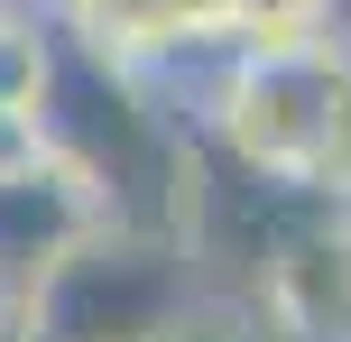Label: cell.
<instances>
[{
	"instance_id": "obj_1",
	"label": "cell",
	"mask_w": 351,
	"mask_h": 342,
	"mask_svg": "<svg viewBox=\"0 0 351 342\" xmlns=\"http://www.w3.org/2000/svg\"><path fill=\"white\" fill-rule=\"evenodd\" d=\"M213 139L250 176L287 195H333L351 167V37H305V47H241L213 93Z\"/></svg>"
},
{
	"instance_id": "obj_2",
	"label": "cell",
	"mask_w": 351,
	"mask_h": 342,
	"mask_svg": "<svg viewBox=\"0 0 351 342\" xmlns=\"http://www.w3.org/2000/svg\"><path fill=\"white\" fill-rule=\"evenodd\" d=\"M176 222L102 213L19 306L37 342H185L194 333V269Z\"/></svg>"
},
{
	"instance_id": "obj_9",
	"label": "cell",
	"mask_w": 351,
	"mask_h": 342,
	"mask_svg": "<svg viewBox=\"0 0 351 342\" xmlns=\"http://www.w3.org/2000/svg\"><path fill=\"white\" fill-rule=\"evenodd\" d=\"M333 204H342V213H351V167H342V176H333Z\"/></svg>"
},
{
	"instance_id": "obj_7",
	"label": "cell",
	"mask_w": 351,
	"mask_h": 342,
	"mask_svg": "<svg viewBox=\"0 0 351 342\" xmlns=\"http://www.w3.org/2000/svg\"><path fill=\"white\" fill-rule=\"evenodd\" d=\"M342 0H231V37L241 47H305V37H333Z\"/></svg>"
},
{
	"instance_id": "obj_4",
	"label": "cell",
	"mask_w": 351,
	"mask_h": 342,
	"mask_svg": "<svg viewBox=\"0 0 351 342\" xmlns=\"http://www.w3.org/2000/svg\"><path fill=\"white\" fill-rule=\"evenodd\" d=\"M259 296L287 333L305 342H351V213L324 195V213L287 222L259 259Z\"/></svg>"
},
{
	"instance_id": "obj_3",
	"label": "cell",
	"mask_w": 351,
	"mask_h": 342,
	"mask_svg": "<svg viewBox=\"0 0 351 342\" xmlns=\"http://www.w3.org/2000/svg\"><path fill=\"white\" fill-rule=\"evenodd\" d=\"M102 185L74 158H37L28 176H0V315H19L37 296V278L102 222Z\"/></svg>"
},
{
	"instance_id": "obj_5",
	"label": "cell",
	"mask_w": 351,
	"mask_h": 342,
	"mask_svg": "<svg viewBox=\"0 0 351 342\" xmlns=\"http://www.w3.org/2000/svg\"><path fill=\"white\" fill-rule=\"evenodd\" d=\"M47 19H65L93 56H111L130 74L231 37V0H74V10H47Z\"/></svg>"
},
{
	"instance_id": "obj_8",
	"label": "cell",
	"mask_w": 351,
	"mask_h": 342,
	"mask_svg": "<svg viewBox=\"0 0 351 342\" xmlns=\"http://www.w3.org/2000/svg\"><path fill=\"white\" fill-rule=\"evenodd\" d=\"M37 158H56L47 111H10V102H0V176H28Z\"/></svg>"
},
{
	"instance_id": "obj_10",
	"label": "cell",
	"mask_w": 351,
	"mask_h": 342,
	"mask_svg": "<svg viewBox=\"0 0 351 342\" xmlns=\"http://www.w3.org/2000/svg\"><path fill=\"white\" fill-rule=\"evenodd\" d=\"M37 10H74V0H37Z\"/></svg>"
},
{
	"instance_id": "obj_6",
	"label": "cell",
	"mask_w": 351,
	"mask_h": 342,
	"mask_svg": "<svg viewBox=\"0 0 351 342\" xmlns=\"http://www.w3.org/2000/svg\"><path fill=\"white\" fill-rule=\"evenodd\" d=\"M47 84H56V19L47 10L19 19L10 0H0V102H10V111H37Z\"/></svg>"
}]
</instances>
